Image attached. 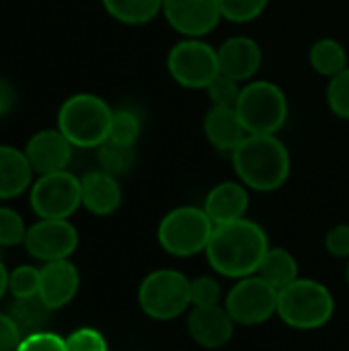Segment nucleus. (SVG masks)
Masks as SVG:
<instances>
[{"instance_id":"f257e3e1","label":"nucleus","mask_w":349,"mask_h":351,"mask_svg":"<svg viewBox=\"0 0 349 351\" xmlns=\"http://www.w3.org/2000/svg\"><path fill=\"white\" fill-rule=\"evenodd\" d=\"M267 251V232L257 222L243 218L237 222L214 226V232L206 247V257L216 274L232 280H243L257 274Z\"/></svg>"},{"instance_id":"f03ea898","label":"nucleus","mask_w":349,"mask_h":351,"mask_svg":"<svg viewBox=\"0 0 349 351\" xmlns=\"http://www.w3.org/2000/svg\"><path fill=\"white\" fill-rule=\"evenodd\" d=\"M230 160L237 179L259 193L282 189L292 173V156L280 134H249Z\"/></svg>"},{"instance_id":"7ed1b4c3","label":"nucleus","mask_w":349,"mask_h":351,"mask_svg":"<svg viewBox=\"0 0 349 351\" xmlns=\"http://www.w3.org/2000/svg\"><path fill=\"white\" fill-rule=\"evenodd\" d=\"M113 109L107 99L95 93H74L66 97L56 115V128L76 150H97L109 140Z\"/></svg>"},{"instance_id":"20e7f679","label":"nucleus","mask_w":349,"mask_h":351,"mask_svg":"<svg viewBox=\"0 0 349 351\" xmlns=\"http://www.w3.org/2000/svg\"><path fill=\"white\" fill-rule=\"evenodd\" d=\"M335 313V298L317 280L298 278L278 290V317L292 329L313 331L325 327Z\"/></svg>"},{"instance_id":"39448f33","label":"nucleus","mask_w":349,"mask_h":351,"mask_svg":"<svg viewBox=\"0 0 349 351\" xmlns=\"http://www.w3.org/2000/svg\"><path fill=\"white\" fill-rule=\"evenodd\" d=\"M234 109L247 134H280L290 117L286 90L267 78L245 82Z\"/></svg>"},{"instance_id":"423d86ee","label":"nucleus","mask_w":349,"mask_h":351,"mask_svg":"<svg viewBox=\"0 0 349 351\" xmlns=\"http://www.w3.org/2000/svg\"><path fill=\"white\" fill-rule=\"evenodd\" d=\"M214 222L202 206H177L169 210L156 230L158 245L173 257H193L206 253Z\"/></svg>"},{"instance_id":"0eeeda50","label":"nucleus","mask_w":349,"mask_h":351,"mask_svg":"<svg viewBox=\"0 0 349 351\" xmlns=\"http://www.w3.org/2000/svg\"><path fill=\"white\" fill-rule=\"evenodd\" d=\"M167 72L187 90H206L220 74L218 49L204 37H181L167 53Z\"/></svg>"},{"instance_id":"6e6552de","label":"nucleus","mask_w":349,"mask_h":351,"mask_svg":"<svg viewBox=\"0 0 349 351\" xmlns=\"http://www.w3.org/2000/svg\"><path fill=\"white\" fill-rule=\"evenodd\" d=\"M138 304L154 321H173L191 306V280L177 269H156L142 280Z\"/></svg>"},{"instance_id":"1a4fd4ad","label":"nucleus","mask_w":349,"mask_h":351,"mask_svg":"<svg viewBox=\"0 0 349 351\" xmlns=\"http://www.w3.org/2000/svg\"><path fill=\"white\" fill-rule=\"evenodd\" d=\"M29 206L37 218L70 220L82 208L80 177L70 169L37 175L29 189Z\"/></svg>"},{"instance_id":"9d476101","label":"nucleus","mask_w":349,"mask_h":351,"mask_svg":"<svg viewBox=\"0 0 349 351\" xmlns=\"http://www.w3.org/2000/svg\"><path fill=\"white\" fill-rule=\"evenodd\" d=\"M224 308L237 325H263L278 315V290L257 274L243 278L226 294Z\"/></svg>"},{"instance_id":"9b49d317","label":"nucleus","mask_w":349,"mask_h":351,"mask_svg":"<svg viewBox=\"0 0 349 351\" xmlns=\"http://www.w3.org/2000/svg\"><path fill=\"white\" fill-rule=\"evenodd\" d=\"M23 247L33 259L43 263L70 259L78 247V230L64 218H39L27 228Z\"/></svg>"},{"instance_id":"f8f14e48","label":"nucleus","mask_w":349,"mask_h":351,"mask_svg":"<svg viewBox=\"0 0 349 351\" xmlns=\"http://www.w3.org/2000/svg\"><path fill=\"white\" fill-rule=\"evenodd\" d=\"M167 25L179 37H208L224 21L218 0H163Z\"/></svg>"},{"instance_id":"ddd939ff","label":"nucleus","mask_w":349,"mask_h":351,"mask_svg":"<svg viewBox=\"0 0 349 351\" xmlns=\"http://www.w3.org/2000/svg\"><path fill=\"white\" fill-rule=\"evenodd\" d=\"M35 175L66 171L74 156L72 142L58 128H43L33 132L23 146Z\"/></svg>"},{"instance_id":"4468645a","label":"nucleus","mask_w":349,"mask_h":351,"mask_svg":"<svg viewBox=\"0 0 349 351\" xmlns=\"http://www.w3.org/2000/svg\"><path fill=\"white\" fill-rule=\"evenodd\" d=\"M220 72L245 84L257 78L263 66V49L249 35H230L218 47Z\"/></svg>"},{"instance_id":"2eb2a0df","label":"nucleus","mask_w":349,"mask_h":351,"mask_svg":"<svg viewBox=\"0 0 349 351\" xmlns=\"http://www.w3.org/2000/svg\"><path fill=\"white\" fill-rule=\"evenodd\" d=\"M234 327H237V323L232 321L228 311L220 304L191 306V311L187 315L189 337L206 350L224 348L232 339Z\"/></svg>"},{"instance_id":"dca6fc26","label":"nucleus","mask_w":349,"mask_h":351,"mask_svg":"<svg viewBox=\"0 0 349 351\" xmlns=\"http://www.w3.org/2000/svg\"><path fill=\"white\" fill-rule=\"evenodd\" d=\"M80 288V276L70 259L49 261L39 269V298L51 311L70 304Z\"/></svg>"},{"instance_id":"f3484780","label":"nucleus","mask_w":349,"mask_h":351,"mask_svg":"<svg viewBox=\"0 0 349 351\" xmlns=\"http://www.w3.org/2000/svg\"><path fill=\"white\" fill-rule=\"evenodd\" d=\"M80 195H82V208L88 214L101 218L115 214L123 202L119 177L99 167L80 177Z\"/></svg>"},{"instance_id":"a211bd4d","label":"nucleus","mask_w":349,"mask_h":351,"mask_svg":"<svg viewBox=\"0 0 349 351\" xmlns=\"http://www.w3.org/2000/svg\"><path fill=\"white\" fill-rule=\"evenodd\" d=\"M249 191L251 189L247 185H243L239 179L220 181L208 191L202 208L206 210V214L210 216L214 226L243 220V218H247L249 204H251Z\"/></svg>"},{"instance_id":"6ab92c4d","label":"nucleus","mask_w":349,"mask_h":351,"mask_svg":"<svg viewBox=\"0 0 349 351\" xmlns=\"http://www.w3.org/2000/svg\"><path fill=\"white\" fill-rule=\"evenodd\" d=\"M202 130H204V136H206L208 144L214 150H218L222 154H228V156L249 136L234 107H214V105H210V109L204 115Z\"/></svg>"},{"instance_id":"aec40b11","label":"nucleus","mask_w":349,"mask_h":351,"mask_svg":"<svg viewBox=\"0 0 349 351\" xmlns=\"http://www.w3.org/2000/svg\"><path fill=\"white\" fill-rule=\"evenodd\" d=\"M35 171L23 148L12 144H0V202L16 199L29 193Z\"/></svg>"},{"instance_id":"412c9836","label":"nucleus","mask_w":349,"mask_h":351,"mask_svg":"<svg viewBox=\"0 0 349 351\" xmlns=\"http://www.w3.org/2000/svg\"><path fill=\"white\" fill-rule=\"evenodd\" d=\"M309 66L329 80L349 66L348 49L335 37H321L309 47Z\"/></svg>"},{"instance_id":"4be33fe9","label":"nucleus","mask_w":349,"mask_h":351,"mask_svg":"<svg viewBox=\"0 0 349 351\" xmlns=\"http://www.w3.org/2000/svg\"><path fill=\"white\" fill-rule=\"evenodd\" d=\"M103 10L117 23L142 27L163 14V0H101Z\"/></svg>"},{"instance_id":"5701e85b","label":"nucleus","mask_w":349,"mask_h":351,"mask_svg":"<svg viewBox=\"0 0 349 351\" xmlns=\"http://www.w3.org/2000/svg\"><path fill=\"white\" fill-rule=\"evenodd\" d=\"M6 313L16 323L21 335L27 337L39 331H47V321L53 311L47 308L39 296H31V298H12Z\"/></svg>"},{"instance_id":"b1692460","label":"nucleus","mask_w":349,"mask_h":351,"mask_svg":"<svg viewBox=\"0 0 349 351\" xmlns=\"http://www.w3.org/2000/svg\"><path fill=\"white\" fill-rule=\"evenodd\" d=\"M257 276H261L276 290H282L294 280H298V261L290 251L280 247H269L267 255L263 257L257 269Z\"/></svg>"},{"instance_id":"393cba45","label":"nucleus","mask_w":349,"mask_h":351,"mask_svg":"<svg viewBox=\"0 0 349 351\" xmlns=\"http://www.w3.org/2000/svg\"><path fill=\"white\" fill-rule=\"evenodd\" d=\"M95 156H97L99 169L115 177H121V175H128L136 165V146H123V144H115L107 140L95 150Z\"/></svg>"},{"instance_id":"a878e982","label":"nucleus","mask_w":349,"mask_h":351,"mask_svg":"<svg viewBox=\"0 0 349 351\" xmlns=\"http://www.w3.org/2000/svg\"><path fill=\"white\" fill-rule=\"evenodd\" d=\"M142 136V117L132 107H115L109 140L123 146H136Z\"/></svg>"},{"instance_id":"bb28decb","label":"nucleus","mask_w":349,"mask_h":351,"mask_svg":"<svg viewBox=\"0 0 349 351\" xmlns=\"http://www.w3.org/2000/svg\"><path fill=\"white\" fill-rule=\"evenodd\" d=\"M218 4L224 21L234 25H249L265 12L269 0H218Z\"/></svg>"},{"instance_id":"cd10ccee","label":"nucleus","mask_w":349,"mask_h":351,"mask_svg":"<svg viewBox=\"0 0 349 351\" xmlns=\"http://www.w3.org/2000/svg\"><path fill=\"white\" fill-rule=\"evenodd\" d=\"M325 101L329 111L337 117L349 121V66L327 80Z\"/></svg>"},{"instance_id":"c85d7f7f","label":"nucleus","mask_w":349,"mask_h":351,"mask_svg":"<svg viewBox=\"0 0 349 351\" xmlns=\"http://www.w3.org/2000/svg\"><path fill=\"white\" fill-rule=\"evenodd\" d=\"M27 224L23 216L8 206H0V247H16L25 243Z\"/></svg>"},{"instance_id":"c756f323","label":"nucleus","mask_w":349,"mask_h":351,"mask_svg":"<svg viewBox=\"0 0 349 351\" xmlns=\"http://www.w3.org/2000/svg\"><path fill=\"white\" fill-rule=\"evenodd\" d=\"M241 90H243L241 82H237L234 78L220 72L204 93L208 95L210 105H214V107H237Z\"/></svg>"},{"instance_id":"7c9ffc66","label":"nucleus","mask_w":349,"mask_h":351,"mask_svg":"<svg viewBox=\"0 0 349 351\" xmlns=\"http://www.w3.org/2000/svg\"><path fill=\"white\" fill-rule=\"evenodd\" d=\"M8 292L12 298H31L39 294V269L33 265H19L8 276Z\"/></svg>"},{"instance_id":"2f4dec72","label":"nucleus","mask_w":349,"mask_h":351,"mask_svg":"<svg viewBox=\"0 0 349 351\" xmlns=\"http://www.w3.org/2000/svg\"><path fill=\"white\" fill-rule=\"evenodd\" d=\"M68 351H109L107 339L93 327H80L66 337Z\"/></svg>"},{"instance_id":"473e14b6","label":"nucleus","mask_w":349,"mask_h":351,"mask_svg":"<svg viewBox=\"0 0 349 351\" xmlns=\"http://www.w3.org/2000/svg\"><path fill=\"white\" fill-rule=\"evenodd\" d=\"M220 284L216 278L202 276L191 280V306H214L220 302Z\"/></svg>"},{"instance_id":"72a5a7b5","label":"nucleus","mask_w":349,"mask_h":351,"mask_svg":"<svg viewBox=\"0 0 349 351\" xmlns=\"http://www.w3.org/2000/svg\"><path fill=\"white\" fill-rule=\"evenodd\" d=\"M16 351H68L66 350V339L51 333V331H39L33 335L23 337Z\"/></svg>"},{"instance_id":"f704fd0d","label":"nucleus","mask_w":349,"mask_h":351,"mask_svg":"<svg viewBox=\"0 0 349 351\" xmlns=\"http://www.w3.org/2000/svg\"><path fill=\"white\" fill-rule=\"evenodd\" d=\"M325 251L335 259H349V224H335L327 230Z\"/></svg>"},{"instance_id":"c9c22d12","label":"nucleus","mask_w":349,"mask_h":351,"mask_svg":"<svg viewBox=\"0 0 349 351\" xmlns=\"http://www.w3.org/2000/svg\"><path fill=\"white\" fill-rule=\"evenodd\" d=\"M23 335L8 313H0V351H16Z\"/></svg>"},{"instance_id":"e433bc0d","label":"nucleus","mask_w":349,"mask_h":351,"mask_svg":"<svg viewBox=\"0 0 349 351\" xmlns=\"http://www.w3.org/2000/svg\"><path fill=\"white\" fill-rule=\"evenodd\" d=\"M16 101H19V93L14 88V84L0 76V119H4L6 115H10L16 107Z\"/></svg>"},{"instance_id":"4c0bfd02","label":"nucleus","mask_w":349,"mask_h":351,"mask_svg":"<svg viewBox=\"0 0 349 351\" xmlns=\"http://www.w3.org/2000/svg\"><path fill=\"white\" fill-rule=\"evenodd\" d=\"M8 276H10V271L6 269V265H4L2 259H0V300H2L4 294L8 292Z\"/></svg>"},{"instance_id":"58836bf2","label":"nucleus","mask_w":349,"mask_h":351,"mask_svg":"<svg viewBox=\"0 0 349 351\" xmlns=\"http://www.w3.org/2000/svg\"><path fill=\"white\" fill-rule=\"evenodd\" d=\"M346 280H348V284H349V259H348V269H346Z\"/></svg>"}]
</instances>
